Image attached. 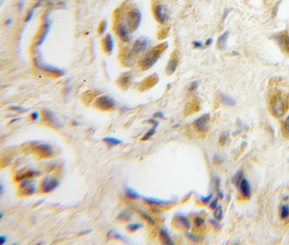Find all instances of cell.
Returning <instances> with one entry per match:
<instances>
[{
	"label": "cell",
	"mask_w": 289,
	"mask_h": 245,
	"mask_svg": "<svg viewBox=\"0 0 289 245\" xmlns=\"http://www.w3.org/2000/svg\"><path fill=\"white\" fill-rule=\"evenodd\" d=\"M166 48H167V43L160 44L159 47H156L155 49H152L151 51H149L147 54H145V57L140 60V66H141V68L149 69L150 67H152V66L157 62V60L160 58V54H162V52L166 49Z\"/></svg>",
	"instance_id": "1"
},
{
	"label": "cell",
	"mask_w": 289,
	"mask_h": 245,
	"mask_svg": "<svg viewBox=\"0 0 289 245\" xmlns=\"http://www.w3.org/2000/svg\"><path fill=\"white\" fill-rule=\"evenodd\" d=\"M286 107L287 103L281 95L277 94L272 97V99H271V110H272V113L276 115L277 118H280V116H282L285 114Z\"/></svg>",
	"instance_id": "2"
},
{
	"label": "cell",
	"mask_w": 289,
	"mask_h": 245,
	"mask_svg": "<svg viewBox=\"0 0 289 245\" xmlns=\"http://www.w3.org/2000/svg\"><path fill=\"white\" fill-rule=\"evenodd\" d=\"M141 11L138 8H133L127 16V25L130 31H136L141 23Z\"/></svg>",
	"instance_id": "3"
},
{
	"label": "cell",
	"mask_w": 289,
	"mask_h": 245,
	"mask_svg": "<svg viewBox=\"0 0 289 245\" xmlns=\"http://www.w3.org/2000/svg\"><path fill=\"white\" fill-rule=\"evenodd\" d=\"M116 105V102L113 97L109 96V95H103L100 96L96 99V106L100 107L103 111H109V110H113Z\"/></svg>",
	"instance_id": "4"
},
{
	"label": "cell",
	"mask_w": 289,
	"mask_h": 245,
	"mask_svg": "<svg viewBox=\"0 0 289 245\" xmlns=\"http://www.w3.org/2000/svg\"><path fill=\"white\" fill-rule=\"evenodd\" d=\"M154 14H155L156 19L158 20L159 23L165 24V23L168 20V17H169V12H168L167 7L165 5H157L154 8Z\"/></svg>",
	"instance_id": "5"
},
{
	"label": "cell",
	"mask_w": 289,
	"mask_h": 245,
	"mask_svg": "<svg viewBox=\"0 0 289 245\" xmlns=\"http://www.w3.org/2000/svg\"><path fill=\"white\" fill-rule=\"evenodd\" d=\"M34 62H35V66H36V67H38L41 70H43V71L47 72V74L58 75V76H63V75H65V71H63L62 69L56 68V67H54V66L47 65V63H44V62H41L38 59H35Z\"/></svg>",
	"instance_id": "6"
},
{
	"label": "cell",
	"mask_w": 289,
	"mask_h": 245,
	"mask_svg": "<svg viewBox=\"0 0 289 245\" xmlns=\"http://www.w3.org/2000/svg\"><path fill=\"white\" fill-rule=\"evenodd\" d=\"M59 186V181L56 177H51L47 176L45 177L43 181H42V184H41V189L43 192H51L54 189H56Z\"/></svg>",
	"instance_id": "7"
},
{
	"label": "cell",
	"mask_w": 289,
	"mask_h": 245,
	"mask_svg": "<svg viewBox=\"0 0 289 245\" xmlns=\"http://www.w3.org/2000/svg\"><path fill=\"white\" fill-rule=\"evenodd\" d=\"M130 28L128 27V25L124 24V23H120V24L116 26V33H118V35L120 36V39H121L122 41H124V42H129L131 39L130 36Z\"/></svg>",
	"instance_id": "8"
},
{
	"label": "cell",
	"mask_w": 289,
	"mask_h": 245,
	"mask_svg": "<svg viewBox=\"0 0 289 245\" xmlns=\"http://www.w3.org/2000/svg\"><path fill=\"white\" fill-rule=\"evenodd\" d=\"M35 150L43 157H51L54 155V150L49 143H38L35 146Z\"/></svg>",
	"instance_id": "9"
},
{
	"label": "cell",
	"mask_w": 289,
	"mask_h": 245,
	"mask_svg": "<svg viewBox=\"0 0 289 245\" xmlns=\"http://www.w3.org/2000/svg\"><path fill=\"white\" fill-rule=\"evenodd\" d=\"M238 189H239V191H241V193L243 194L244 198H246V199L251 198V194H252L251 184H250V182H249L247 179L243 177V180L241 181V184H239Z\"/></svg>",
	"instance_id": "10"
},
{
	"label": "cell",
	"mask_w": 289,
	"mask_h": 245,
	"mask_svg": "<svg viewBox=\"0 0 289 245\" xmlns=\"http://www.w3.org/2000/svg\"><path fill=\"white\" fill-rule=\"evenodd\" d=\"M208 121H209V114H203L199 119H196L193 124H194V127L199 131H207L209 128Z\"/></svg>",
	"instance_id": "11"
},
{
	"label": "cell",
	"mask_w": 289,
	"mask_h": 245,
	"mask_svg": "<svg viewBox=\"0 0 289 245\" xmlns=\"http://www.w3.org/2000/svg\"><path fill=\"white\" fill-rule=\"evenodd\" d=\"M22 190H25L24 191V193L25 194H27V196H31V194H33V193L36 192V186L34 185V183H33V181L31 180V179H24V180L22 181Z\"/></svg>",
	"instance_id": "12"
},
{
	"label": "cell",
	"mask_w": 289,
	"mask_h": 245,
	"mask_svg": "<svg viewBox=\"0 0 289 245\" xmlns=\"http://www.w3.org/2000/svg\"><path fill=\"white\" fill-rule=\"evenodd\" d=\"M147 48H148V40H147L145 36H142L136 41V43L133 44V49L132 50H133L134 53H142Z\"/></svg>",
	"instance_id": "13"
},
{
	"label": "cell",
	"mask_w": 289,
	"mask_h": 245,
	"mask_svg": "<svg viewBox=\"0 0 289 245\" xmlns=\"http://www.w3.org/2000/svg\"><path fill=\"white\" fill-rule=\"evenodd\" d=\"M43 113H44V118H45V120H47V121L49 122L51 125H53V127H56V128L61 127V123H60L59 120L56 118V115H54V113H53L52 111L44 109L43 110Z\"/></svg>",
	"instance_id": "14"
},
{
	"label": "cell",
	"mask_w": 289,
	"mask_h": 245,
	"mask_svg": "<svg viewBox=\"0 0 289 245\" xmlns=\"http://www.w3.org/2000/svg\"><path fill=\"white\" fill-rule=\"evenodd\" d=\"M103 47L105 50L106 53H112L113 50H114V41H113V37L111 34H107L103 41Z\"/></svg>",
	"instance_id": "15"
},
{
	"label": "cell",
	"mask_w": 289,
	"mask_h": 245,
	"mask_svg": "<svg viewBox=\"0 0 289 245\" xmlns=\"http://www.w3.org/2000/svg\"><path fill=\"white\" fill-rule=\"evenodd\" d=\"M143 201L148 202L150 205L156 206H163V205H171L172 200H165V199H157V198H150V197H143Z\"/></svg>",
	"instance_id": "16"
},
{
	"label": "cell",
	"mask_w": 289,
	"mask_h": 245,
	"mask_svg": "<svg viewBox=\"0 0 289 245\" xmlns=\"http://www.w3.org/2000/svg\"><path fill=\"white\" fill-rule=\"evenodd\" d=\"M50 27H51V23L49 22L47 18L45 19V25L43 26V31H42V33H41V35H40V40H38V47L42 45V44L45 42V39H47V34H49V32H50Z\"/></svg>",
	"instance_id": "17"
},
{
	"label": "cell",
	"mask_w": 289,
	"mask_h": 245,
	"mask_svg": "<svg viewBox=\"0 0 289 245\" xmlns=\"http://www.w3.org/2000/svg\"><path fill=\"white\" fill-rule=\"evenodd\" d=\"M177 66H178V57L177 56H173L168 61L167 68H166V71H167L168 75H172L173 72L176 70Z\"/></svg>",
	"instance_id": "18"
},
{
	"label": "cell",
	"mask_w": 289,
	"mask_h": 245,
	"mask_svg": "<svg viewBox=\"0 0 289 245\" xmlns=\"http://www.w3.org/2000/svg\"><path fill=\"white\" fill-rule=\"evenodd\" d=\"M278 42H279L280 48L283 50V51H287L289 49V36L286 33H282L278 36Z\"/></svg>",
	"instance_id": "19"
},
{
	"label": "cell",
	"mask_w": 289,
	"mask_h": 245,
	"mask_svg": "<svg viewBox=\"0 0 289 245\" xmlns=\"http://www.w3.org/2000/svg\"><path fill=\"white\" fill-rule=\"evenodd\" d=\"M159 235H160V241H162L163 244H167V245H172L174 244V242H173V239H172V237L169 236V234H168V232L166 229H160V232H159Z\"/></svg>",
	"instance_id": "20"
},
{
	"label": "cell",
	"mask_w": 289,
	"mask_h": 245,
	"mask_svg": "<svg viewBox=\"0 0 289 245\" xmlns=\"http://www.w3.org/2000/svg\"><path fill=\"white\" fill-rule=\"evenodd\" d=\"M104 143H106L109 146H116V145H121V143H123V141H122L121 139H118V138H113V137H105L104 138Z\"/></svg>",
	"instance_id": "21"
},
{
	"label": "cell",
	"mask_w": 289,
	"mask_h": 245,
	"mask_svg": "<svg viewBox=\"0 0 289 245\" xmlns=\"http://www.w3.org/2000/svg\"><path fill=\"white\" fill-rule=\"evenodd\" d=\"M228 32H225L224 34L221 35V36H219V39H218V41H217V45H218V48L219 49H225V47H226V44H227V39H228Z\"/></svg>",
	"instance_id": "22"
},
{
	"label": "cell",
	"mask_w": 289,
	"mask_h": 245,
	"mask_svg": "<svg viewBox=\"0 0 289 245\" xmlns=\"http://www.w3.org/2000/svg\"><path fill=\"white\" fill-rule=\"evenodd\" d=\"M220 98H221V102L224 103V104H226V105L233 106V105H235V103H236L233 97L229 96V95H227V94H221Z\"/></svg>",
	"instance_id": "23"
},
{
	"label": "cell",
	"mask_w": 289,
	"mask_h": 245,
	"mask_svg": "<svg viewBox=\"0 0 289 245\" xmlns=\"http://www.w3.org/2000/svg\"><path fill=\"white\" fill-rule=\"evenodd\" d=\"M176 219L180 221L181 226H184L185 228H187V229L191 227V221H190L185 216H183V215H178V216L176 217Z\"/></svg>",
	"instance_id": "24"
},
{
	"label": "cell",
	"mask_w": 289,
	"mask_h": 245,
	"mask_svg": "<svg viewBox=\"0 0 289 245\" xmlns=\"http://www.w3.org/2000/svg\"><path fill=\"white\" fill-rule=\"evenodd\" d=\"M125 194H127L128 198L130 199H139L140 198V194L136 191V190L131 189V188H127L125 189Z\"/></svg>",
	"instance_id": "25"
},
{
	"label": "cell",
	"mask_w": 289,
	"mask_h": 245,
	"mask_svg": "<svg viewBox=\"0 0 289 245\" xmlns=\"http://www.w3.org/2000/svg\"><path fill=\"white\" fill-rule=\"evenodd\" d=\"M243 177H244V174H243V171H238L235 175H234L233 177V183L235 184V185L238 188L239 184H241V181L243 180Z\"/></svg>",
	"instance_id": "26"
},
{
	"label": "cell",
	"mask_w": 289,
	"mask_h": 245,
	"mask_svg": "<svg viewBox=\"0 0 289 245\" xmlns=\"http://www.w3.org/2000/svg\"><path fill=\"white\" fill-rule=\"evenodd\" d=\"M214 219L216 220H220L223 219V216H224V210H223V207L221 206H218L217 208L214 209Z\"/></svg>",
	"instance_id": "27"
},
{
	"label": "cell",
	"mask_w": 289,
	"mask_h": 245,
	"mask_svg": "<svg viewBox=\"0 0 289 245\" xmlns=\"http://www.w3.org/2000/svg\"><path fill=\"white\" fill-rule=\"evenodd\" d=\"M118 218L120 219V220H129L131 218V212L129 210H123L122 212H120L119 214V216H118Z\"/></svg>",
	"instance_id": "28"
},
{
	"label": "cell",
	"mask_w": 289,
	"mask_h": 245,
	"mask_svg": "<svg viewBox=\"0 0 289 245\" xmlns=\"http://www.w3.org/2000/svg\"><path fill=\"white\" fill-rule=\"evenodd\" d=\"M142 227H143V225L141 223H133V224L128 225V230L131 232V233H133V232L140 229V228H142Z\"/></svg>",
	"instance_id": "29"
},
{
	"label": "cell",
	"mask_w": 289,
	"mask_h": 245,
	"mask_svg": "<svg viewBox=\"0 0 289 245\" xmlns=\"http://www.w3.org/2000/svg\"><path fill=\"white\" fill-rule=\"evenodd\" d=\"M280 216H281V218H283V219H286L287 217H289V206L288 205H283L282 207H281Z\"/></svg>",
	"instance_id": "30"
},
{
	"label": "cell",
	"mask_w": 289,
	"mask_h": 245,
	"mask_svg": "<svg viewBox=\"0 0 289 245\" xmlns=\"http://www.w3.org/2000/svg\"><path fill=\"white\" fill-rule=\"evenodd\" d=\"M140 214H141V216H142V218H145V219H146V220L148 221V223H149L150 225H155V223H156V221H155V218L152 217V216H150V215H148V214H147V212H143V211H141Z\"/></svg>",
	"instance_id": "31"
},
{
	"label": "cell",
	"mask_w": 289,
	"mask_h": 245,
	"mask_svg": "<svg viewBox=\"0 0 289 245\" xmlns=\"http://www.w3.org/2000/svg\"><path fill=\"white\" fill-rule=\"evenodd\" d=\"M156 134V127H154V128H151V129H149V130L147 131L146 132V134H145V137L142 138V140H148V139H150L154 134Z\"/></svg>",
	"instance_id": "32"
},
{
	"label": "cell",
	"mask_w": 289,
	"mask_h": 245,
	"mask_svg": "<svg viewBox=\"0 0 289 245\" xmlns=\"http://www.w3.org/2000/svg\"><path fill=\"white\" fill-rule=\"evenodd\" d=\"M187 237L191 239V241H193V242H199V241H201V239H202L199 235H196V234L189 233V232L187 233Z\"/></svg>",
	"instance_id": "33"
},
{
	"label": "cell",
	"mask_w": 289,
	"mask_h": 245,
	"mask_svg": "<svg viewBox=\"0 0 289 245\" xmlns=\"http://www.w3.org/2000/svg\"><path fill=\"white\" fill-rule=\"evenodd\" d=\"M228 136H229V134L228 132H223L220 136V139H219V143H220V145H225V143H227V140H228Z\"/></svg>",
	"instance_id": "34"
},
{
	"label": "cell",
	"mask_w": 289,
	"mask_h": 245,
	"mask_svg": "<svg viewBox=\"0 0 289 245\" xmlns=\"http://www.w3.org/2000/svg\"><path fill=\"white\" fill-rule=\"evenodd\" d=\"M203 224H205V218H203V217H200V216L196 217V219H194V225H196V227L202 226Z\"/></svg>",
	"instance_id": "35"
},
{
	"label": "cell",
	"mask_w": 289,
	"mask_h": 245,
	"mask_svg": "<svg viewBox=\"0 0 289 245\" xmlns=\"http://www.w3.org/2000/svg\"><path fill=\"white\" fill-rule=\"evenodd\" d=\"M106 26H107V23H106V20H103L102 24L100 25V29H98V32H100V34H104V32L106 31Z\"/></svg>",
	"instance_id": "36"
},
{
	"label": "cell",
	"mask_w": 289,
	"mask_h": 245,
	"mask_svg": "<svg viewBox=\"0 0 289 245\" xmlns=\"http://www.w3.org/2000/svg\"><path fill=\"white\" fill-rule=\"evenodd\" d=\"M283 129H285V134L289 137V116L286 119V121L283 123Z\"/></svg>",
	"instance_id": "37"
},
{
	"label": "cell",
	"mask_w": 289,
	"mask_h": 245,
	"mask_svg": "<svg viewBox=\"0 0 289 245\" xmlns=\"http://www.w3.org/2000/svg\"><path fill=\"white\" fill-rule=\"evenodd\" d=\"M212 198V193H210L209 196H203V197H200V200H201L202 202H205V203H208V202H210V199Z\"/></svg>",
	"instance_id": "38"
},
{
	"label": "cell",
	"mask_w": 289,
	"mask_h": 245,
	"mask_svg": "<svg viewBox=\"0 0 289 245\" xmlns=\"http://www.w3.org/2000/svg\"><path fill=\"white\" fill-rule=\"evenodd\" d=\"M198 87H199V81H193L191 86H190V92H194Z\"/></svg>",
	"instance_id": "39"
},
{
	"label": "cell",
	"mask_w": 289,
	"mask_h": 245,
	"mask_svg": "<svg viewBox=\"0 0 289 245\" xmlns=\"http://www.w3.org/2000/svg\"><path fill=\"white\" fill-rule=\"evenodd\" d=\"M34 10H35V9H31L29 11H28L27 16H26V18H25V22H26V23L29 22V20L32 19V17H33V15H34Z\"/></svg>",
	"instance_id": "40"
},
{
	"label": "cell",
	"mask_w": 289,
	"mask_h": 245,
	"mask_svg": "<svg viewBox=\"0 0 289 245\" xmlns=\"http://www.w3.org/2000/svg\"><path fill=\"white\" fill-rule=\"evenodd\" d=\"M218 207V198H216V199H214L211 202H210V208L211 209H216Z\"/></svg>",
	"instance_id": "41"
},
{
	"label": "cell",
	"mask_w": 289,
	"mask_h": 245,
	"mask_svg": "<svg viewBox=\"0 0 289 245\" xmlns=\"http://www.w3.org/2000/svg\"><path fill=\"white\" fill-rule=\"evenodd\" d=\"M10 109L15 110V111H18V112H25L26 111L25 107H20V106H10Z\"/></svg>",
	"instance_id": "42"
},
{
	"label": "cell",
	"mask_w": 289,
	"mask_h": 245,
	"mask_svg": "<svg viewBox=\"0 0 289 245\" xmlns=\"http://www.w3.org/2000/svg\"><path fill=\"white\" fill-rule=\"evenodd\" d=\"M38 116H40V113H38V112H33V113L31 114L32 120H34V121H36V120H38Z\"/></svg>",
	"instance_id": "43"
},
{
	"label": "cell",
	"mask_w": 289,
	"mask_h": 245,
	"mask_svg": "<svg viewBox=\"0 0 289 245\" xmlns=\"http://www.w3.org/2000/svg\"><path fill=\"white\" fill-rule=\"evenodd\" d=\"M7 237L5 235H0V244H6Z\"/></svg>",
	"instance_id": "44"
},
{
	"label": "cell",
	"mask_w": 289,
	"mask_h": 245,
	"mask_svg": "<svg viewBox=\"0 0 289 245\" xmlns=\"http://www.w3.org/2000/svg\"><path fill=\"white\" fill-rule=\"evenodd\" d=\"M193 45H194V48H196V49H198V48H202V43L200 41H194V42H193Z\"/></svg>",
	"instance_id": "45"
},
{
	"label": "cell",
	"mask_w": 289,
	"mask_h": 245,
	"mask_svg": "<svg viewBox=\"0 0 289 245\" xmlns=\"http://www.w3.org/2000/svg\"><path fill=\"white\" fill-rule=\"evenodd\" d=\"M223 161H224V159L221 158L220 156H218V155H217V156H214V161H218V164H220V163H223Z\"/></svg>",
	"instance_id": "46"
},
{
	"label": "cell",
	"mask_w": 289,
	"mask_h": 245,
	"mask_svg": "<svg viewBox=\"0 0 289 245\" xmlns=\"http://www.w3.org/2000/svg\"><path fill=\"white\" fill-rule=\"evenodd\" d=\"M146 122H149V123H152L154 125H155V127H157V125H158V122L156 121L155 119H150V120H148V121H146Z\"/></svg>",
	"instance_id": "47"
},
{
	"label": "cell",
	"mask_w": 289,
	"mask_h": 245,
	"mask_svg": "<svg viewBox=\"0 0 289 245\" xmlns=\"http://www.w3.org/2000/svg\"><path fill=\"white\" fill-rule=\"evenodd\" d=\"M158 116H160V118H164V113H163V112H157V113H155V114H154V118H158Z\"/></svg>",
	"instance_id": "48"
},
{
	"label": "cell",
	"mask_w": 289,
	"mask_h": 245,
	"mask_svg": "<svg viewBox=\"0 0 289 245\" xmlns=\"http://www.w3.org/2000/svg\"><path fill=\"white\" fill-rule=\"evenodd\" d=\"M212 43V39H209V40H207V42H205V47H209L210 44Z\"/></svg>",
	"instance_id": "49"
},
{
	"label": "cell",
	"mask_w": 289,
	"mask_h": 245,
	"mask_svg": "<svg viewBox=\"0 0 289 245\" xmlns=\"http://www.w3.org/2000/svg\"><path fill=\"white\" fill-rule=\"evenodd\" d=\"M3 191H5V190H3V184L0 183V193H1V194H3Z\"/></svg>",
	"instance_id": "50"
},
{
	"label": "cell",
	"mask_w": 289,
	"mask_h": 245,
	"mask_svg": "<svg viewBox=\"0 0 289 245\" xmlns=\"http://www.w3.org/2000/svg\"><path fill=\"white\" fill-rule=\"evenodd\" d=\"M210 221H211L212 224H214V225H216V226H219V224H218V221L214 220V219H210Z\"/></svg>",
	"instance_id": "51"
},
{
	"label": "cell",
	"mask_w": 289,
	"mask_h": 245,
	"mask_svg": "<svg viewBox=\"0 0 289 245\" xmlns=\"http://www.w3.org/2000/svg\"><path fill=\"white\" fill-rule=\"evenodd\" d=\"M218 192H219V197H220V198H223V197H224V193H223V191H221V190H218Z\"/></svg>",
	"instance_id": "52"
},
{
	"label": "cell",
	"mask_w": 289,
	"mask_h": 245,
	"mask_svg": "<svg viewBox=\"0 0 289 245\" xmlns=\"http://www.w3.org/2000/svg\"><path fill=\"white\" fill-rule=\"evenodd\" d=\"M10 23H11V19H8V20L6 22V24H10Z\"/></svg>",
	"instance_id": "53"
},
{
	"label": "cell",
	"mask_w": 289,
	"mask_h": 245,
	"mask_svg": "<svg viewBox=\"0 0 289 245\" xmlns=\"http://www.w3.org/2000/svg\"><path fill=\"white\" fill-rule=\"evenodd\" d=\"M2 217H3V212L1 211V212H0V218H2Z\"/></svg>",
	"instance_id": "54"
}]
</instances>
